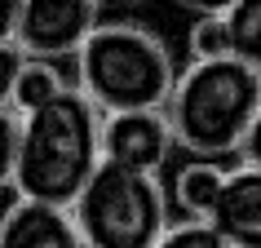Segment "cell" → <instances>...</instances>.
<instances>
[{
  "label": "cell",
  "instance_id": "cell-8",
  "mask_svg": "<svg viewBox=\"0 0 261 248\" xmlns=\"http://www.w3.org/2000/svg\"><path fill=\"white\" fill-rule=\"evenodd\" d=\"M0 248H80L67 208L14 200L0 213Z\"/></svg>",
  "mask_w": 261,
  "mask_h": 248
},
{
  "label": "cell",
  "instance_id": "cell-15",
  "mask_svg": "<svg viewBox=\"0 0 261 248\" xmlns=\"http://www.w3.org/2000/svg\"><path fill=\"white\" fill-rule=\"evenodd\" d=\"M22 62H27V58L14 49V40H9V44H0V111H9V97H14V80H18V71H22Z\"/></svg>",
  "mask_w": 261,
  "mask_h": 248
},
{
  "label": "cell",
  "instance_id": "cell-11",
  "mask_svg": "<svg viewBox=\"0 0 261 248\" xmlns=\"http://www.w3.org/2000/svg\"><path fill=\"white\" fill-rule=\"evenodd\" d=\"M221 14H226L230 58L252 67V71H261V0H234Z\"/></svg>",
  "mask_w": 261,
  "mask_h": 248
},
{
  "label": "cell",
  "instance_id": "cell-18",
  "mask_svg": "<svg viewBox=\"0 0 261 248\" xmlns=\"http://www.w3.org/2000/svg\"><path fill=\"white\" fill-rule=\"evenodd\" d=\"M0 195H5V191H0ZM0 213H5V200H0Z\"/></svg>",
  "mask_w": 261,
  "mask_h": 248
},
{
  "label": "cell",
  "instance_id": "cell-9",
  "mask_svg": "<svg viewBox=\"0 0 261 248\" xmlns=\"http://www.w3.org/2000/svg\"><path fill=\"white\" fill-rule=\"evenodd\" d=\"M221 182H226V168L213 164V160H195L177 173L173 182V195H177V204L191 213V221H208L213 204H217L221 195Z\"/></svg>",
  "mask_w": 261,
  "mask_h": 248
},
{
  "label": "cell",
  "instance_id": "cell-6",
  "mask_svg": "<svg viewBox=\"0 0 261 248\" xmlns=\"http://www.w3.org/2000/svg\"><path fill=\"white\" fill-rule=\"evenodd\" d=\"M168 151H173V129H168L164 111L102 115V164L155 178L168 164Z\"/></svg>",
  "mask_w": 261,
  "mask_h": 248
},
{
  "label": "cell",
  "instance_id": "cell-16",
  "mask_svg": "<svg viewBox=\"0 0 261 248\" xmlns=\"http://www.w3.org/2000/svg\"><path fill=\"white\" fill-rule=\"evenodd\" d=\"M239 155H244V168H261V111H257V120H252V129L244 133Z\"/></svg>",
  "mask_w": 261,
  "mask_h": 248
},
{
  "label": "cell",
  "instance_id": "cell-12",
  "mask_svg": "<svg viewBox=\"0 0 261 248\" xmlns=\"http://www.w3.org/2000/svg\"><path fill=\"white\" fill-rule=\"evenodd\" d=\"M226 9V5H221ZM221 9H204L199 22L191 27V62H217L230 58V36H226V14Z\"/></svg>",
  "mask_w": 261,
  "mask_h": 248
},
{
  "label": "cell",
  "instance_id": "cell-2",
  "mask_svg": "<svg viewBox=\"0 0 261 248\" xmlns=\"http://www.w3.org/2000/svg\"><path fill=\"white\" fill-rule=\"evenodd\" d=\"M177 84L168 44L138 22H97L75 54V89L93 102L97 115L164 111Z\"/></svg>",
  "mask_w": 261,
  "mask_h": 248
},
{
  "label": "cell",
  "instance_id": "cell-1",
  "mask_svg": "<svg viewBox=\"0 0 261 248\" xmlns=\"http://www.w3.org/2000/svg\"><path fill=\"white\" fill-rule=\"evenodd\" d=\"M18 120L22 133H18L14 182H9L14 195L31 204L71 208L102 164V115L71 84L54 102Z\"/></svg>",
  "mask_w": 261,
  "mask_h": 248
},
{
  "label": "cell",
  "instance_id": "cell-3",
  "mask_svg": "<svg viewBox=\"0 0 261 248\" xmlns=\"http://www.w3.org/2000/svg\"><path fill=\"white\" fill-rule=\"evenodd\" d=\"M257 111L261 71L234 58H217V62H191L177 76L164 102V120L177 146L195 151L199 160H217L244 146V133L252 129Z\"/></svg>",
  "mask_w": 261,
  "mask_h": 248
},
{
  "label": "cell",
  "instance_id": "cell-10",
  "mask_svg": "<svg viewBox=\"0 0 261 248\" xmlns=\"http://www.w3.org/2000/svg\"><path fill=\"white\" fill-rule=\"evenodd\" d=\"M62 89H71V84L62 80V71H58L54 62L27 58V62H22V71H18V80H14L9 111H14V115H31V111H40L44 102H54Z\"/></svg>",
  "mask_w": 261,
  "mask_h": 248
},
{
  "label": "cell",
  "instance_id": "cell-5",
  "mask_svg": "<svg viewBox=\"0 0 261 248\" xmlns=\"http://www.w3.org/2000/svg\"><path fill=\"white\" fill-rule=\"evenodd\" d=\"M102 22L93 0H22L14 9V49L22 58H75Z\"/></svg>",
  "mask_w": 261,
  "mask_h": 248
},
{
  "label": "cell",
  "instance_id": "cell-14",
  "mask_svg": "<svg viewBox=\"0 0 261 248\" xmlns=\"http://www.w3.org/2000/svg\"><path fill=\"white\" fill-rule=\"evenodd\" d=\"M18 133H22V120L14 111H0V191L14 182V164H18Z\"/></svg>",
  "mask_w": 261,
  "mask_h": 248
},
{
  "label": "cell",
  "instance_id": "cell-13",
  "mask_svg": "<svg viewBox=\"0 0 261 248\" xmlns=\"http://www.w3.org/2000/svg\"><path fill=\"white\" fill-rule=\"evenodd\" d=\"M155 248H226V244H221V235L208 221H177V226H168L160 235Z\"/></svg>",
  "mask_w": 261,
  "mask_h": 248
},
{
  "label": "cell",
  "instance_id": "cell-7",
  "mask_svg": "<svg viewBox=\"0 0 261 248\" xmlns=\"http://www.w3.org/2000/svg\"><path fill=\"white\" fill-rule=\"evenodd\" d=\"M208 226L221 235L226 248H261V168L226 173Z\"/></svg>",
  "mask_w": 261,
  "mask_h": 248
},
{
  "label": "cell",
  "instance_id": "cell-4",
  "mask_svg": "<svg viewBox=\"0 0 261 248\" xmlns=\"http://www.w3.org/2000/svg\"><path fill=\"white\" fill-rule=\"evenodd\" d=\"M67 213L80 248H155L168 231L164 186L115 164H97Z\"/></svg>",
  "mask_w": 261,
  "mask_h": 248
},
{
  "label": "cell",
  "instance_id": "cell-17",
  "mask_svg": "<svg viewBox=\"0 0 261 248\" xmlns=\"http://www.w3.org/2000/svg\"><path fill=\"white\" fill-rule=\"evenodd\" d=\"M14 9H18V5L0 0V44H9V40H14Z\"/></svg>",
  "mask_w": 261,
  "mask_h": 248
}]
</instances>
